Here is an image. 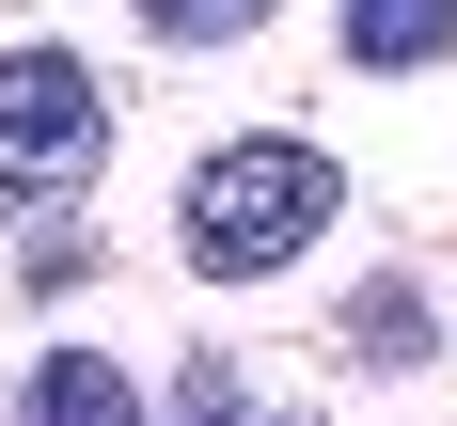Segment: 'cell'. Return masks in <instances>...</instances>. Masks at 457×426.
Wrapping results in <instances>:
<instances>
[{"label": "cell", "mask_w": 457, "mask_h": 426, "mask_svg": "<svg viewBox=\"0 0 457 426\" xmlns=\"http://www.w3.org/2000/svg\"><path fill=\"white\" fill-rule=\"evenodd\" d=\"M331 205H347V158H331V142L237 127V142H205V158H189L174 253H189L205 284H269V269H300V253L331 237Z\"/></svg>", "instance_id": "obj_1"}, {"label": "cell", "mask_w": 457, "mask_h": 426, "mask_svg": "<svg viewBox=\"0 0 457 426\" xmlns=\"http://www.w3.org/2000/svg\"><path fill=\"white\" fill-rule=\"evenodd\" d=\"M111 158V95L79 47H0V205H63Z\"/></svg>", "instance_id": "obj_2"}, {"label": "cell", "mask_w": 457, "mask_h": 426, "mask_svg": "<svg viewBox=\"0 0 457 426\" xmlns=\"http://www.w3.org/2000/svg\"><path fill=\"white\" fill-rule=\"evenodd\" d=\"M16 426H142V379L111 363V347H47V363L16 379Z\"/></svg>", "instance_id": "obj_3"}, {"label": "cell", "mask_w": 457, "mask_h": 426, "mask_svg": "<svg viewBox=\"0 0 457 426\" xmlns=\"http://www.w3.org/2000/svg\"><path fill=\"white\" fill-rule=\"evenodd\" d=\"M442 47H457V0H347V63H378V79H411Z\"/></svg>", "instance_id": "obj_4"}, {"label": "cell", "mask_w": 457, "mask_h": 426, "mask_svg": "<svg viewBox=\"0 0 457 426\" xmlns=\"http://www.w3.org/2000/svg\"><path fill=\"white\" fill-rule=\"evenodd\" d=\"M174 426H316V411H284V395H253L237 363H189V379H174Z\"/></svg>", "instance_id": "obj_5"}, {"label": "cell", "mask_w": 457, "mask_h": 426, "mask_svg": "<svg viewBox=\"0 0 457 426\" xmlns=\"http://www.w3.org/2000/svg\"><path fill=\"white\" fill-rule=\"evenodd\" d=\"M284 0H142V32L158 47H237V32H269Z\"/></svg>", "instance_id": "obj_6"}, {"label": "cell", "mask_w": 457, "mask_h": 426, "mask_svg": "<svg viewBox=\"0 0 457 426\" xmlns=\"http://www.w3.org/2000/svg\"><path fill=\"white\" fill-rule=\"evenodd\" d=\"M347 347H363V363H426V300H411V284H363Z\"/></svg>", "instance_id": "obj_7"}]
</instances>
